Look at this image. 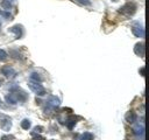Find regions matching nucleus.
Returning a JSON list of instances; mask_svg holds the SVG:
<instances>
[{"label":"nucleus","instance_id":"1","mask_svg":"<svg viewBox=\"0 0 149 140\" xmlns=\"http://www.w3.org/2000/svg\"><path fill=\"white\" fill-rule=\"evenodd\" d=\"M61 104L59 98H57L56 96H49V98L45 102V107H44V112L45 113H51L56 107H58Z\"/></svg>","mask_w":149,"mask_h":140},{"label":"nucleus","instance_id":"2","mask_svg":"<svg viewBox=\"0 0 149 140\" xmlns=\"http://www.w3.org/2000/svg\"><path fill=\"white\" fill-rule=\"evenodd\" d=\"M136 12V4L134 2H127L120 8V13H122L126 16H132Z\"/></svg>","mask_w":149,"mask_h":140},{"label":"nucleus","instance_id":"3","mask_svg":"<svg viewBox=\"0 0 149 140\" xmlns=\"http://www.w3.org/2000/svg\"><path fill=\"white\" fill-rule=\"evenodd\" d=\"M28 85H29V89H30L34 93H36V94H38V96H43V94H45V89H44L38 82L29 80Z\"/></svg>","mask_w":149,"mask_h":140},{"label":"nucleus","instance_id":"4","mask_svg":"<svg viewBox=\"0 0 149 140\" xmlns=\"http://www.w3.org/2000/svg\"><path fill=\"white\" fill-rule=\"evenodd\" d=\"M132 32L136 37H142L143 38L144 35H146L144 28H143L142 24H140V22H133L132 23Z\"/></svg>","mask_w":149,"mask_h":140},{"label":"nucleus","instance_id":"5","mask_svg":"<svg viewBox=\"0 0 149 140\" xmlns=\"http://www.w3.org/2000/svg\"><path fill=\"white\" fill-rule=\"evenodd\" d=\"M133 132L137 138L141 136V139L143 140L144 139V121L135 123V125L133 126Z\"/></svg>","mask_w":149,"mask_h":140},{"label":"nucleus","instance_id":"6","mask_svg":"<svg viewBox=\"0 0 149 140\" xmlns=\"http://www.w3.org/2000/svg\"><path fill=\"white\" fill-rule=\"evenodd\" d=\"M20 100H23V99L20 97V93H17V92H12L6 96V102L8 104H16Z\"/></svg>","mask_w":149,"mask_h":140},{"label":"nucleus","instance_id":"7","mask_svg":"<svg viewBox=\"0 0 149 140\" xmlns=\"http://www.w3.org/2000/svg\"><path fill=\"white\" fill-rule=\"evenodd\" d=\"M1 74L5 75V76L8 77V78H13V77H15V75H16V71H15L12 66L5 65V66L1 68Z\"/></svg>","mask_w":149,"mask_h":140},{"label":"nucleus","instance_id":"8","mask_svg":"<svg viewBox=\"0 0 149 140\" xmlns=\"http://www.w3.org/2000/svg\"><path fill=\"white\" fill-rule=\"evenodd\" d=\"M12 126V121L8 117L6 116H1V120H0V127L3 130V131H8Z\"/></svg>","mask_w":149,"mask_h":140},{"label":"nucleus","instance_id":"9","mask_svg":"<svg viewBox=\"0 0 149 140\" xmlns=\"http://www.w3.org/2000/svg\"><path fill=\"white\" fill-rule=\"evenodd\" d=\"M134 51L136 55L141 56V57H144V54H146V47H144V43L141 42V43H136L135 47H134Z\"/></svg>","mask_w":149,"mask_h":140},{"label":"nucleus","instance_id":"10","mask_svg":"<svg viewBox=\"0 0 149 140\" xmlns=\"http://www.w3.org/2000/svg\"><path fill=\"white\" fill-rule=\"evenodd\" d=\"M9 32H10V33H14L16 38H20V37L22 36V34H23L22 26H20V24H15V26H13V27L9 29Z\"/></svg>","mask_w":149,"mask_h":140},{"label":"nucleus","instance_id":"11","mask_svg":"<svg viewBox=\"0 0 149 140\" xmlns=\"http://www.w3.org/2000/svg\"><path fill=\"white\" fill-rule=\"evenodd\" d=\"M125 118H126V121H127V123H129V124H134V123L136 121V119H137V116H136L133 111H129V112L126 113Z\"/></svg>","mask_w":149,"mask_h":140},{"label":"nucleus","instance_id":"12","mask_svg":"<svg viewBox=\"0 0 149 140\" xmlns=\"http://www.w3.org/2000/svg\"><path fill=\"white\" fill-rule=\"evenodd\" d=\"M65 124H66V126H68V128H69V130H72V128H73V126L76 125V119L71 117V118H69V119L65 121Z\"/></svg>","mask_w":149,"mask_h":140},{"label":"nucleus","instance_id":"13","mask_svg":"<svg viewBox=\"0 0 149 140\" xmlns=\"http://www.w3.org/2000/svg\"><path fill=\"white\" fill-rule=\"evenodd\" d=\"M80 139H81V140H93L94 136H93L92 133H90V132H85V133H83V134L80 135Z\"/></svg>","mask_w":149,"mask_h":140},{"label":"nucleus","instance_id":"14","mask_svg":"<svg viewBox=\"0 0 149 140\" xmlns=\"http://www.w3.org/2000/svg\"><path fill=\"white\" fill-rule=\"evenodd\" d=\"M41 76L38 75V74H36V72H33V74H30V80H34V82H41Z\"/></svg>","mask_w":149,"mask_h":140},{"label":"nucleus","instance_id":"15","mask_svg":"<svg viewBox=\"0 0 149 140\" xmlns=\"http://www.w3.org/2000/svg\"><path fill=\"white\" fill-rule=\"evenodd\" d=\"M21 127H22L23 130H28V128L30 127V121H29L28 119H23V120L21 121Z\"/></svg>","mask_w":149,"mask_h":140},{"label":"nucleus","instance_id":"16","mask_svg":"<svg viewBox=\"0 0 149 140\" xmlns=\"http://www.w3.org/2000/svg\"><path fill=\"white\" fill-rule=\"evenodd\" d=\"M1 7H2L3 9H6V10H9V8H12V5H10V2H9V1L5 0V1H2V2H1Z\"/></svg>","mask_w":149,"mask_h":140},{"label":"nucleus","instance_id":"17","mask_svg":"<svg viewBox=\"0 0 149 140\" xmlns=\"http://www.w3.org/2000/svg\"><path fill=\"white\" fill-rule=\"evenodd\" d=\"M7 57H8L7 52H6L5 50L0 49V61H1V62H3V61H6V60H7Z\"/></svg>","mask_w":149,"mask_h":140},{"label":"nucleus","instance_id":"18","mask_svg":"<svg viewBox=\"0 0 149 140\" xmlns=\"http://www.w3.org/2000/svg\"><path fill=\"white\" fill-rule=\"evenodd\" d=\"M0 15L1 16H3V18H6L7 20H12V15L9 14V12H2V10H0Z\"/></svg>","mask_w":149,"mask_h":140},{"label":"nucleus","instance_id":"19","mask_svg":"<svg viewBox=\"0 0 149 140\" xmlns=\"http://www.w3.org/2000/svg\"><path fill=\"white\" fill-rule=\"evenodd\" d=\"M42 130H43V127L42 126H36V127H34V130H33V135H36V134H38L40 132H42Z\"/></svg>","mask_w":149,"mask_h":140},{"label":"nucleus","instance_id":"20","mask_svg":"<svg viewBox=\"0 0 149 140\" xmlns=\"http://www.w3.org/2000/svg\"><path fill=\"white\" fill-rule=\"evenodd\" d=\"M1 140H14V136L13 135H2Z\"/></svg>","mask_w":149,"mask_h":140},{"label":"nucleus","instance_id":"21","mask_svg":"<svg viewBox=\"0 0 149 140\" xmlns=\"http://www.w3.org/2000/svg\"><path fill=\"white\" fill-rule=\"evenodd\" d=\"M79 4H81V5H91V1L90 0H77Z\"/></svg>","mask_w":149,"mask_h":140},{"label":"nucleus","instance_id":"22","mask_svg":"<svg viewBox=\"0 0 149 140\" xmlns=\"http://www.w3.org/2000/svg\"><path fill=\"white\" fill-rule=\"evenodd\" d=\"M31 140H45V139H44L43 136H41V135H35Z\"/></svg>","mask_w":149,"mask_h":140},{"label":"nucleus","instance_id":"23","mask_svg":"<svg viewBox=\"0 0 149 140\" xmlns=\"http://www.w3.org/2000/svg\"><path fill=\"white\" fill-rule=\"evenodd\" d=\"M141 75H142V76L144 75V68H142V69H141Z\"/></svg>","mask_w":149,"mask_h":140},{"label":"nucleus","instance_id":"24","mask_svg":"<svg viewBox=\"0 0 149 140\" xmlns=\"http://www.w3.org/2000/svg\"><path fill=\"white\" fill-rule=\"evenodd\" d=\"M1 84H2V80H1V79H0V85H1Z\"/></svg>","mask_w":149,"mask_h":140},{"label":"nucleus","instance_id":"25","mask_svg":"<svg viewBox=\"0 0 149 140\" xmlns=\"http://www.w3.org/2000/svg\"><path fill=\"white\" fill-rule=\"evenodd\" d=\"M76 140H81V139H80V138H77V139H76Z\"/></svg>","mask_w":149,"mask_h":140},{"label":"nucleus","instance_id":"26","mask_svg":"<svg viewBox=\"0 0 149 140\" xmlns=\"http://www.w3.org/2000/svg\"><path fill=\"white\" fill-rule=\"evenodd\" d=\"M7 1H13V0H7Z\"/></svg>","mask_w":149,"mask_h":140},{"label":"nucleus","instance_id":"27","mask_svg":"<svg viewBox=\"0 0 149 140\" xmlns=\"http://www.w3.org/2000/svg\"><path fill=\"white\" fill-rule=\"evenodd\" d=\"M0 103H1V100H0Z\"/></svg>","mask_w":149,"mask_h":140},{"label":"nucleus","instance_id":"28","mask_svg":"<svg viewBox=\"0 0 149 140\" xmlns=\"http://www.w3.org/2000/svg\"><path fill=\"white\" fill-rule=\"evenodd\" d=\"M113 1H115V0H113Z\"/></svg>","mask_w":149,"mask_h":140},{"label":"nucleus","instance_id":"29","mask_svg":"<svg viewBox=\"0 0 149 140\" xmlns=\"http://www.w3.org/2000/svg\"><path fill=\"white\" fill-rule=\"evenodd\" d=\"M0 26H1V24H0Z\"/></svg>","mask_w":149,"mask_h":140}]
</instances>
